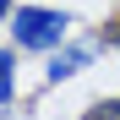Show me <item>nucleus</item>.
I'll return each instance as SVG.
<instances>
[{
  "instance_id": "39448f33",
  "label": "nucleus",
  "mask_w": 120,
  "mask_h": 120,
  "mask_svg": "<svg viewBox=\"0 0 120 120\" xmlns=\"http://www.w3.org/2000/svg\"><path fill=\"white\" fill-rule=\"evenodd\" d=\"M11 16H16V0H0V27H11Z\"/></svg>"
},
{
  "instance_id": "f03ea898",
  "label": "nucleus",
  "mask_w": 120,
  "mask_h": 120,
  "mask_svg": "<svg viewBox=\"0 0 120 120\" xmlns=\"http://www.w3.org/2000/svg\"><path fill=\"white\" fill-rule=\"evenodd\" d=\"M98 49H104V38H66L55 55H44V82L60 87V82H71V76H82L98 60Z\"/></svg>"
},
{
  "instance_id": "7ed1b4c3",
  "label": "nucleus",
  "mask_w": 120,
  "mask_h": 120,
  "mask_svg": "<svg viewBox=\"0 0 120 120\" xmlns=\"http://www.w3.org/2000/svg\"><path fill=\"white\" fill-rule=\"evenodd\" d=\"M16 44H0V115L16 104Z\"/></svg>"
},
{
  "instance_id": "20e7f679",
  "label": "nucleus",
  "mask_w": 120,
  "mask_h": 120,
  "mask_svg": "<svg viewBox=\"0 0 120 120\" xmlns=\"http://www.w3.org/2000/svg\"><path fill=\"white\" fill-rule=\"evenodd\" d=\"M82 120H120V98H98V104H87Z\"/></svg>"
},
{
  "instance_id": "f257e3e1",
  "label": "nucleus",
  "mask_w": 120,
  "mask_h": 120,
  "mask_svg": "<svg viewBox=\"0 0 120 120\" xmlns=\"http://www.w3.org/2000/svg\"><path fill=\"white\" fill-rule=\"evenodd\" d=\"M71 22L76 16L66 6H16L11 16V44L22 55H55L60 44L71 38Z\"/></svg>"
}]
</instances>
